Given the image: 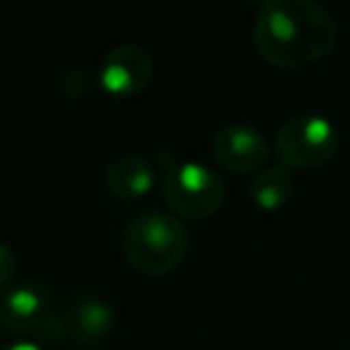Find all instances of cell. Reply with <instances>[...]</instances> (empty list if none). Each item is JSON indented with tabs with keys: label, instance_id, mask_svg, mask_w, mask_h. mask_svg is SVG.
Instances as JSON below:
<instances>
[{
	"label": "cell",
	"instance_id": "8992f818",
	"mask_svg": "<svg viewBox=\"0 0 350 350\" xmlns=\"http://www.w3.org/2000/svg\"><path fill=\"white\" fill-rule=\"evenodd\" d=\"M214 159L221 168L233 173H252L259 170L269 159V142L257 127L226 125L214 135L211 142Z\"/></svg>",
	"mask_w": 350,
	"mask_h": 350
},
{
	"label": "cell",
	"instance_id": "ba28073f",
	"mask_svg": "<svg viewBox=\"0 0 350 350\" xmlns=\"http://www.w3.org/2000/svg\"><path fill=\"white\" fill-rule=\"evenodd\" d=\"M5 317L15 329H41L44 321L53 319L49 295L36 286H22L8 295Z\"/></svg>",
	"mask_w": 350,
	"mask_h": 350
},
{
	"label": "cell",
	"instance_id": "9c48e42d",
	"mask_svg": "<svg viewBox=\"0 0 350 350\" xmlns=\"http://www.w3.org/2000/svg\"><path fill=\"white\" fill-rule=\"evenodd\" d=\"M293 192H295V180H293L291 168H286V165L264 168L250 187V197L262 211L283 209L291 202Z\"/></svg>",
	"mask_w": 350,
	"mask_h": 350
},
{
	"label": "cell",
	"instance_id": "7a4b0ae2",
	"mask_svg": "<svg viewBox=\"0 0 350 350\" xmlns=\"http://www.w3.org/2000/svg\"><path fill=\"white\" fill-rule=\"evenodd\" d=\"M187 230L175 214L146 211L127 224L122 233V254L137 273L165 276L187 254Z\"/></svg>",
	"mask_w": 350,
	"mask_h": 350
},
{
	"label": "cell",
	"instance_id": "8fae6325",
	"mask_svg": "<svg viewBox=\"0 0 350 350\" xmlns=\"http://www.w3.org/2000/svg\"><path fill=\"white\" fill-rule=\"evenodd\" d=\"M94 87V79L87 70L82 68H72L68 72H63V77L58 79V89L63 96L68 98H84Z\"/></svg>",
	"mask_w": 350,
	"mask_h": 350
},
{
	"label": "cell",
	"instance_id": "30bf717a",
	"mask_svg": "<svg viewBox=\"0 0 350 350\" xmlns=\"http://www.w3.org/2000/svg\"><path fill=\"white\" fill-rule=\"evenodd\" d=\"M72 324L79 331V338L94 340L98 336H103L113 324V312L108 310L103 302L98 300H87L72 312Z\"/></svg>",
	"mask_w": 350,
	"mask_h": 350
},
{
	"label": "cell",
	"instance_id": "7c38bea8",
	"mask_svg": "<svg viewBox=\"0 0 350 350\" xmlns=\"http://www.w3.org/2000/svg\"><path fill=\"white\" fill-rule=\"evenodd\" d=\"M15 271V254L10 252L8 245L0 243V286H5Z\"/></svg>",
	"mask_w": 350,
	"mask_h": 350
},
{
	"label": "cell",
	"instance_id": "6da1fadb",
	"mask_svg": "<svg viewBox=\"0 0 350 350\" xmlns=\"http://www.w3.org/2000/svg\"><path fill=\"white\" fill-rule=\"evenodd\" d=\"M336 44L338 27L314 0H267L259 5L254 46L273 68H310L324 60Z\"/></svg>",
	"mask_w": 350,
	"mask_h": 350
},
{
	"label": "cell",
	"instance_id": "3957f363",
	"mask_svg": "<svg viewBox=\"0 0 350 350\" xmlns=\"http://www.w3.org/2000/svg\"><path fill=\"white\" fill-rule=\"evenodd\" d=\"M163 195L170 214L202 221L214 216L226 200V185L221 175L197 161L175 163L163 180Z\"/></svg>",
	"mask_w": 350,
	"mask_h": 350
},
{
	"label": "cell",
	"instance_id": "5b68a950",
	"mask_svg": "<svg viewBox=\"0 0 350 350\" xmlns=\"http://www.w3.org/2000/svg\"><path fill=\"white\" fill-rule=\"evenodd\" d=\"M154 79V58L139 44H122L108 51L98 68V84L116 98L142 94Z\"/></svg>",
	"mask_w": 350,
	"mask_h": 350
},
{
	"label": "cell",
	"instance_id": "5bb4252c",
	"mask_svg": "<svg viewBox=\"0 0 350 350\" xmlns=\"http://www.w3.org/2000/svg\"><path fill=\"white\" fill-rule=\"evenodd\" d=\"M243 3H259V5H264L267 0H243Z\"/></svg>",
	"mask_w": 350,
	"mask_h": 350
},
{
	"label": "cell",
	"instance_id": "52a82bcc",
	"mask_svg": "<svg viewBox=\"0 0 350 350\" xmlns=\"http://www.w3.org/2000/svg\"><path fill=\"white\" fill-rule=\"evenodd\" d=\"M154 165L139 154H120L106 170V187L118 200H139L154 187Z\"/></svg>",
	"mask_w": 350,
	"mask_h": 350
},
{
	"label": "cell",
	"instance_id": "277c9868",
	"mask_svg": "<svg viewBox=\"0 0 350 350\" xmlns=\"http://www.w3.org/2000/svg\"><path fill=\"white\" fill-rule=\"evenodd\" d=\"M338 151V132L321 116H295L276 135V154L286 168L314 170L326 165Z\"/></svg>",
	"mask_w": 350,
	"mask_h": 350
},
{
	"label": "cell",
	"instance_id": "4fadbf2b",
	"mask_svg": "<svg viewBox=\"0 0 350 350\" xmlns=\"http://www.w3.org/2000/svg\"><path fill=\"white\" fill-rule=\"evenodd\" d=\"M5 350H41V348L36 343H29V340H20V343L10 345V348H5Z\"/></svg>",
	"mask_w": 350,
	"mask_h": 350
}]
</instances>
